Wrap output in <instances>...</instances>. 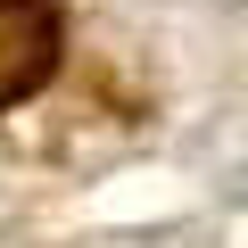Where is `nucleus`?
<instances>
[{"instance_id": "nucleus-1", "label": "nucleus", "mask_w": 248, "mask_h": 248, "mask_svg": "<svg viewBox=\"0 0 248 248\" xmlns=\"http://www.w3.org/2000/svg\"><path fill=\"white\" fill-rule=\"evenodd\" d=\"M58 33H66V9H58V0H0V108L50 83Z\"/></svg>"}]
</instances>
